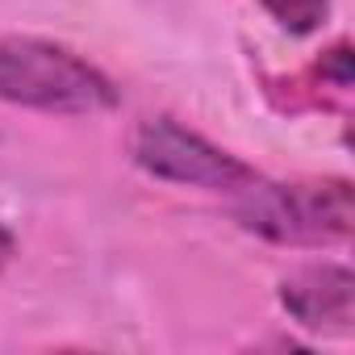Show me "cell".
Segmentation results:
<instances>
[{
	"label": "cell",
	"instance_id": "obj_1",
	"mask_svg": "<svg viewBox=\"0 0 355 355\" xmlns=\"http://www.w3.org/2000/svg\"><path fill=\"white\" fill-rule=\"evenodd\" d=\"M0 101L34 113L92 117L117 105V88L71 46L9 34L0 38Z\"/></svg>",
	"mask_w": 355,
	"mask_h": 355
},
{
	"label": "cell",
	"instance_id": "obj_2",
	"mask_svg": "<svg viewBox=\"0 0 355 355\" xmlns=\"http://www.w3.org/2000/svg\"><path fill=\"white\" fill-rule=\"evenodd\" d=\"M234 222L280 247H334L355 230V205L347 180H255L234 193Z\"/></svg>",
	"mask_w": 355,
	"mask_h": 355
},
{
	"label": "cell",
	"instance_id": "obj_3",
	"mask_svg": "<svg viewBox=\"0 0 355 355\" xmlns=\"http://www.w3.org/2000/svg\"><path fill=\"white\" fill-rule=\"evenodd\" d=\"M134 163L167 184H193V189H214V193H239L243 184L255 180V167H247L239 155L214 146L197 130L171 121V117H146L134 130Z\"/></svg>",
	"mask_w": 355,
	"mask_h": 355
},
{
	"label": "cell",
	"instance_id": "obj_4",
	"mask_svg": "<svg viewBox=\"0 0 355 355\" xmlns=\"http://www.w3.org/2000/svg\"><path fill=\"white\" fill-rule=\"evenodd\" d=\"M280 309L313 334H351L355 276L347 263H305L280 280Z\"/></svg>",
	"mask_w": 355,
	"mask_h": 355
},
{
	"label": "cell",
	"instance_id": "obj_5",
	"mask_svg": "<svg viewBox=\"0 0 355 355\" xmlns=\"http://www.w3.org/2000/svg\"><path fill=\"white\" fill-rule=\"evenodd\" d=\"M259 5L288 34H313L330 17V0H259Z\"/></svg>",
	"mask_w": 355,
	"mask_h": 355
},
{
	"label": "cell",
	"instance_id": "obj_6",
	"mask_svg": "<svg viewBox=\"0 0 355 355\" xmlns=\"http://www.w3.org/2000/svg\"><path fill=\"white\" fill-rule=\"evenodd\" d=\"M318 71H322V80H330L338 92L351 88V46H347V42H334V46L322 55Z\"/></svg>",
	"mask_w": 355,
	"mask_h": 355
},
{
	"label": "cell",
	"instance_id": "obj_7",
	"mask_svg": "<svg viewBox=\"0 0 355 355\" xmlns=\"http://www.w3.org/2000/svg\"><path fill=\"white\" fill-rule=\"evenodd\" d=\"M13 255H17V239H13V230L5 222H0V272L13 263Z\"/></svg>",
	"mask_w": 355,
	"mask_h": 355
}]
</instances>
